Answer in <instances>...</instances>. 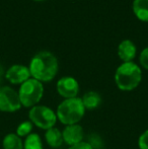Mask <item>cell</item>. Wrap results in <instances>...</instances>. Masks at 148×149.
Returning a JSON list of instances; mask_svg holds the SVG:
<instances>
[{
    "mask_svg": "<svg viewBox=\"0 0 148 149\" xmlns=\"http://www.w3.org/2000/svg\"><path fill=\"white\" fill-rule=\"evenodd\" d=\"M28 69L33 78L41 82L51 81L58 72V60L51 52H39L31 60Z\"/></svg>",
    "mask_w": 148,
    "mask_h": 149,
    "instance_id": "6da1fadb",
    "label": "cell"
},
{
    "mask_svg": "<svg viewBox=\"0 0 148 149\" xmlns=\"http://www.w3.org/2000/svg\"><path fill=\"white\" fill-rule=\"evenodd\" d=\"M142 72L141 69L134 62H125L117 68L115 74V81L121 90L130 91L135 89L141 82Z\"/></svg>",
    "mask_w": 148,
    "mask_h": 149,
    "instance_id": "7a4b0ae2",
    "label": "cell"
},
{
    "mask_svg": "<svg viewBox=\"0 0 148 149\" xmlns=\"http://www.w3.org/2000/svg\"><path fill=\"white\" fill-rule=\"evenodd\" d=\"M85 113V108L82 100L79 97L67 98L59 104L57 109V118L62 124L74 125L83 118Z\"/></svg>",
    "mask_w": 148,
    "mask_h": 149,
    "instance_id": "3957f363",
    "label": "cell"
},
{
    "mask_svg": "<svg viewBox=\"0 0 148 149\" xmlns=\"http://www.w3.org/2000/svg\"><path fill=\"white\" fill-rule=\"evenodd\" d=\"M44 94V86L41 81L30 78L24 82L18 90L20 104L26 108L35 107L42 100Z\"/></svg>",
    "mask_w": 148,
    "mask_h": 149,
    "instance_id": "277c9868",
    "label": "cell"
},
{
    "mask_svg": "<svg viewBox=\"0 0 148 149\" xmlns=\"http://www.w3.org/2000/svg\"><path fill=\"white\" fill-rule=\"evenodd\" d=\"M28 117L33 124L44 130L53 128L57 121V116L50 108L46 106H35L31 109Z\"/></svg>",
    "mask_w": 148,
    "mask_h": 149,
    "instance_id": "5b68a950",
    "label": "cell"
},
{
    "mask_svg": "<svg viewBox=\"0 0 148 149\" xmlns=\"http://www.w3.org/2000/svg\"><path fill=\"white\" fill-rule=\"evenodd\" d=\"M22 108L18 92L9 86L0 87V111L12 113Z\"/></svg>",
    "mask_w": 148,
    "mask_h": 149,
    "instance_id": "8992f818",
    "label": "cell"
},
{
    "mask_svg": "<svg viewBox=\"0 0 148 149\" xmlns=\"http://www.w3.org/2000/svg\"><path fill=\"white\" fill-rule=\"evenodd\" d=\"M57 91L61 96L67 98L77 97L79 91V84L77 80L71 76L62 77L57 82Z\"/></svg>",
    "mask_w": 148,
    "mask_h": 149,
    "instance_id": "52a82bcc",
    "label": "cell"
},
{
    "mask_svg": "<svg viewBox=\"0 0 148 149\" xmlns=\"http://www.w3.org/2000/svg\"><path fill=\"white\" fill-rule=\"evenodd\" d=\"M32 76L28 67L24 65H13L5 73V78L12 84H20L30 79Z\"/></svg>",
    "mask_w": 148,
    "mask_h": 149,
    "instance_id": "ba28073f",
    "label": "cell"
},
{
    "mask_svg": "<svg viewBox=\"0 0 148 149\" xmlns=\"http://www.w3.org/2000/svg\"><path fill=\"white\" fill-rule=\"evenodd\" d=\"M62 136H63V141L66 142L68 145H75V144L82 142L83 129L78 124L68 125L62 132Z\"/></svg>",
    "mask_w": 148,
    "mask_h": 149,
    "instance_id": "9c48e42d",
    "label": "cell"
},
{
    "mask_svg": "<svg viewBox=\"0 0 148 149\" xmlns=\"http://www.w3.org/2000/svg\"><path fill=\"white\" fill-rule=\"evenodd\" d=\"M137 53V49L135 44L130 40H124L120 43L118 47L119 58L123 62H132Z\"/></svg>",
    "mask_w": 148,
    "mask_h": 149,
    "instance_id": "30bf717a",
    "label": "cell"
},
{
    "mask_svg": "<svg viewBox=\"0 0 148 149\" xmlns=\"http://www.w3.org/2000/svg\"><path fill=\"white\" fill-rule=\"evenodd\" d=\"M82 104L85 110H95L101 104V96L95 91H87L83 94Z\"/></svg>",
    "mask_w": 148,
    "mask_h": 149,
    "instance_id": "8fae6325",
    "label": "cell"
},
{
    "mask_svg": "<svg viewBox=\"0 0 148 149\" xmlns=\"http://www.w3.org/2000/svg\"><path fill=\"white\" fill-rule=\"evenodd\" d=\"M45 138L47 143L49 144L51 147L58 148L62 145L63 143V136H62V132H60L59 129L53 127L51 129L47 130L45 133Z\"/></svg>",
    "mask_w": 148,
    "mask_h": 149,
    "instance_id": "7c38bea8",
    "label": "cell"
},
{
    "mask_svg": "<svg viewBox=\"0 0 148 149\" xmlns=\"http://www.w3.org/2000/svg\"><path fill=\"white\" fill-rule=\"evenodd\" d=\"M133 11L139 20L148 22V0H134Z\"/></svg>",
    "mask_w": 148,
    "mask_h": 149,
    "instance_id": "4fadbf2b",
    "label": "cell"
},
{
    "mask_svg": "<svg viewBox=\"0 0 148 149\" xmlns=\"http://www.w3.org/2000/svg\"><path fill=\"white\" fill-rule=\"evenodd\" d=\"M4 149H24V143L19 136L16 134L10 133L6 135L3 139Z\"/></svg>",
    "mask_w": 148,
    "mask_h": 149,
    "instance_id": "5bb4252c",
    "label": "cell"
},
{
    "mask_svg": "<svg viewBox=\"0 0 148 149\" xmlns=\"http://www.w3.org/2000/svg\"><path fill=\"white\" fill-rule=\"evenodd\" d=\"M24 149H43V143L40 136L36 133L30 134L24 143Z\"/></svg>",
    "mask_w": 148,
    "mask_h": 149,
    "instance_id": "9a60e30c",
    "label": "cell"
},
{
    "mask_svg": "<svg viewBox=\"0 0 148 149\" xmlns=\"http://www.w3.org/2000/svg\"><path fill=\"white\" fill-rule=\"evenodd\" d=\"M33 130V123L31 121H26L22 122V124H19V126L16 129V135L19 137H28L30 134H32Z\"/></svg>",
    "mask_w": 148,
    "mask_h": 149,
    "instance_id": "2e32d148",
    "label": "cell"
},
{
    "mask_svg": "<svg viewBox=\"0 0 148 149\" xmlns=\"http://www.w3.org/2000/svg\"><path fill=\"white\" fill-rule=\"evenodd\" d=\"M87 143L92 147V149H101L104 146L103 140L101 139L97 134H91L88 136V140H87Z\"/></svg>",
    "mask_w": 148,
    "mask_h": 149,
    "instance_id": "e0dca14e",
    "label": "cell"
},
{
    "mask_svg": "<svg viewBox=\"0 0 148 149\" xmlns=\"http://www.w3.org/2000/svg\"><path fill=\"white\" fill-rule=\"evenodd\" d=\"M138 144L140 149H148V130L141 134L138 140Z\"/></svg>",
    "mask_w": 148,
    "mask_h": 149,
    "instance_id": "ac0fdd59",
    "label": "cell"
},
{
    "mask_svg": "<svg viewBox=\"0 0 148 149\" xmlns=\"http://www.w3.org/2000/svg\"><path fill=\"white\" fill-rule=\"evenodd\" d=\"M139 61H140L141 66L148 70V47L142 50V52L140 53Z\"/></svg>",
    "mask_w": 148,
    "mask_h": 149,
    "instance_id": "d6986e66",
    "label": "cell"
},
{
    "mask_svg": "<svg viewBox=\"0 0 148 149\" xmlns=\"http://www.w3.org/2000/svg\"><path fill=\"white\" fill-rule=\"evenodd\" d=\"M68 149H92L90 145H89L87 142H80V143H77L75 145L70 146Z\"/></svg>",
    "mask_w": 148,
    "mask_h": 149,
    "instance_id": "ffe728a7",
    "label": "cell"
},
{
    "mask_svg": "<svg viewBox=\"0 0 148 149\" xmlns=\"http://www.w3.org/2000/svg\"><path fill=\"white\" fill-rule=\"evenodd\" d=\"M4 75V72H3V68H2V66L0 65V82H1L2 80V77H3Z\"/></svg>",
    "mask_w": 148,
    "mask_h": 149,
    "instance_id": "44dd1931",
    "label": "cell"
},
{
    "mask_svg": "<svg viewBox=\"0 0 148 149\" xmlns=\"http://www.w3.org/2000/svg\"><path fill=\"white\" fill-rule=\"evenodd\" d=\"M35 1H43V0H35Z\"/></svg>",
    "mask_w": 148,
    "mask_h": 149,
    "instance_id": "7402d4cb",
    "label": "cell"
}]
</instances>
